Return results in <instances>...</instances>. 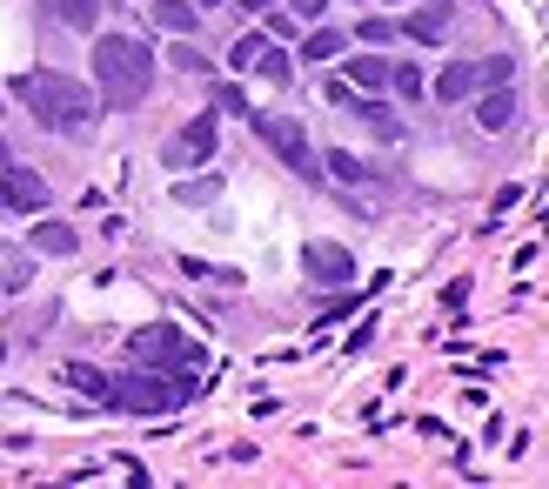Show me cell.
<instances>
[{
    "instance_id": "1",
    "label": "cell",
    "mask_w": 549,
    "mask_h": 489,
    "mask_svg": "<svg viewBox=\"0 0 549 489\" xmlns=\"http://www.w3.org/2000/svg\"><path fill=\"white\" fill-rule=\"evenodd\" d=\"M14 94H21L27 108H34V121H41V128H54V134H88L94 114H101V94H88V81L54 74V67L21 74V81H14Z\"/></svg>"
},
{
    "instance_id": "2",
    "label": "cell",
    "mask_w": 549,
    "mask_h": 489,
    "mask_svg": "<svg viewBox=\"0 0 549 489\" xmlns=\"http://www.w3.org/2000/svg\"><path fill=\"white\" fill-rule=\"evenodd\" d=\"M154 88V47L134 34H101L94 41V94L108 108H141Z\"/></svg>"
},
{
    "instance_id": "3",
    "label": "cell",
    "mask_w": 549,
    "mask_h": 489,
    "mask_svg": "<svg viewBox=\"0 0 549 489\" xmlns=\"http://www.w3.org/2000/svg\"><path fill=\"white\" fill-rule=\"evenodd\" d=\"M101 396L121 409V416H168V409H181V402L195 396V382L181 376V382H161V376H108V389Z\"/></svg>"
},
{
    "instance_id": "4",
    "label": "cell",
    "mask_w": 549,
    "mask_h": 489,
    "mask_svg": "<svg viewBox=\"0 0 549 489\" xmlns=\"http://www.w3.org/2000/svg\"><path fill=\"white\" fill-rule=\"evenodd\" d=\"M128 356L141 362V369H201V342L181 335L175 322H148V329L128 335Z\"/></svg>"
},
{
    "instance_id": "5",
    "label": "cell",
    "mask_w": 549,
    "mask_h": 489,
    "mask_svg": "<svg viewBox=\"0 0 549 489\" xmlns=\"http://www.w3.org/2000/svg\"><path fill=\"white\" fill-rule=\"evenodd\" d=\"M255 134H262V141H268V148H275V155H282L302 181H322V155L308 148V128H302V121H288V114H255Z\"/></svg>"
},
{
    "instance_id": "6",
    "label": "cell",
    "mask_w": 549,
    "mask_h": 489,
    "mask_svg": "<svg viewBox=\"0 0 549 489\" xmlns=\"http://www.w3.org/2000/svg\"><path fill=\"white\" fill-rule=\"evenodd\" d=\"M302 275L322 289H342V282H355V255L342 242H302Z\"/></svg>"
},
{
    "instance_id": "7",
    "label": "cell",
    "mask_w": 549,
    "mask_h": 489,
    "mask_svg": "<svg viewBox=\"0 0 549 489\" xmlns=\"http://www.w3.org/2000/svg\"><path fill=\"white\" fill-rule=\"evenodd\" d=\"M449 21H456V7H449V0H416V14L396 21V34H409V41H422V47H442V41H449Z\"/></svg>"
},
{
    "instance_id": "8",
    "label": "cell",
    "mask_w": 549,
    "mask_h": 489,
    "mask_svg": "<svg viewBox=\"0 0 549 489\" xmlns=\"http://www.w3.org/2000/svg\"><path fill=\"white\" fill-rule=\"evenodd\" d=\"M215 114H201V121H188V128L175 134V141H168V161H175V168H188V161H208L215 155Z\"/></svg>"
},
{
    "instance_id": "9",
    "label": "cell",
    "mask_w": 549,
    "mask_h": 489,
    "mask_svg": "<svg viewBox=\"0 0 549 489\" xmlns=\"http://www.w3.org/2000/svg\"><path fill=\"white\" fill-rule=\"evenodd\" d=\"M0 181H7V208H21V215H41L47 201H54V188H47L34 168H7Z\"/></svg>"
},
{
    "instance_id": "10",
    "label": "cell",
    "mask_w": 549,
    "mask_h": 489,
    "mask_svg": "<svg viewBox=\"0 0 549 489\" xmlns=\"http://www.w3.org/2000/svg\"><path fill=\"white\" fill-rule=\"evenodd\" d=\"M429 94H436V101H469V94H483V61H456V67H442L436 81H429Z\"/></svg>"
},
{
    "instance_id": "11",
    "label": "cell",
    "mask_w": 549,
    "mask_h": 489,
    "mask_svg": "<svg viewBox=\"0 0 549 489\" xmlns=\"http://www.w3.org/2000/svg\"><path fill=\"white\" fill-rule=\"evenodd\" d=\"M476 121H483V128H509V121H516V88H483Z\"/></svg>"
},
{
    "instance_id": "12",
    "label": "cell",
    "mask_w": 549,
    "mask_h": 489,
    "mask_svg": "<svg viewBox=\"0 0 549 489\" xmlns=\"http://www.w3.org/2000/svg\"><path fill=\"white\" fill-rule=\"evenodd\" d=\"M349 74H355V88H362V94H382V88H389V61H382V54H355Z\"/></svg>"
},
{
    "instance_id": "13",
    "label": "cell",
    "mask_w": 549,
    "mask_h": 489,
    "mask_svg": "<svg viewBox=\"0 0 549 489\" xmlns=\"http://www.w3.org/2000/svg\"><path fill=\"white\" fill-rule=\"evenodd\" d=\"M34 248H41V255H74L81 235H74L67 222H41V228H34Z\"/></svg>"
},
{
    "instance_id": "14",
    "label": "cell",
    "mask_w": 549,
    "mask_h": 489,
    "mask_svg": "<svg viewBox=\"0 0 549 489\" xmlns=\"http://www.w3.org/2000/svg\"><path fill=\"white\" fill-rule=\"evenodd\" d=\"M154 21L168 27V34H195V27H201V7H188V0H161V7H154Z\"/></svg>"
},
{
    "instance_id": "15",
    "label": "cell",
    "mask_w": 549,
    "mask_h": 489,
    "mask_svg": "<svg viewBox=\"0 0 549 489\" xmlns=\"http://www.w3.org/2000/svg\"><path fill=\"white\" fill-rule=\"evenodd\" d=\"M47 14L67 21V27H94L101 21V0H47Z\"/></svg>"
},
{
    "instance_id": "16",
    "label": "cell",
    "mask_w": 549,
    "mask_h": 489,
    "mask_svg": "<svg viewBox=\"0 0 549 489\" xmlns=\"http://www.w3.org/2000/svg\"><path fill=\"white\" fill-rule=\"evenodd\" d=\"M335 54H342V27H315L302 41V61H335Z\"/></svg>"
},
{
    "instance_id": "17",
    "label": "cell",
    "mask_w": 549,
    "mask_h": 489,
    "mask_svg": "<svg viewBox=\"0 0 549 489\" xmlns=\"http://www.w3.org/2000/svg\"><path fill=\"white\" fill-rule=\"evenodd\" d=\"M389 88H396L402 101H422V94H429V81H422L416 61H402V67H389Z\"/></svg>"
},
{
    "instance_id": "18",
    "label": "cell",
    "mask_w": 549,
    "mask_h": 489,
    "mask_svg": "<svg viewBox=\"0 0 549 489\" xmlns=\"http://www.w3.org/2000/svg\"><path fill=\"white\" fill-rule=\"evenodd\" d=\"M0 289H27V255L21 248H0Z\"/></svg>"
},
{
    "instance_id": "19",
    "label": "cell",
    "mask_w": 549,
    "mask_h": 489,
    "mask_svg": "<svg viewBox=\"0 0 549 489\" xmlns=\"http://www.w3.org/2000/svg\"><path fill=\"white\" fill-rule=\"evenodd\" d=\"M221 195V181L215 175H195V181H175V201H188V208H195V201H215Z\"/></svg>"
},
{
    "instance_id": "20",
    "label": "cell",
    "mask_w": 549,
    "mask_h": 489,
    "mask_svg": "<svg viewBox=\"0 0 549 489\" xmlns=\"http://www.w3.org/2000/svg\"><path fill=\"white\" fill-rule=\"evenodd\" d=\"M262 47H268V34H242V41L228 47V61H235V67H242V74H248V67L262 61Z\"/></svg>"
},
{
    "instance_id": "21",
    "label": "cell",
    "mask_w": 549,
    "mask_h": 489,
    "mask_svg": "<svg viewBox=\"0 0 549 489\" xmlns=\"http://www.w3.org/2000/svg\"><path fill=\"white\" fill-rule=\"evenodd\" d=\"M255 74H262V81H295V74H288V54H282V47H262Z\"/></svg>"
},
{
    "instance_id": "22",
    "label": "cell",
    "mask_w": 549,
    "mask_h": 489,
    "mask_svg": "<svg viewBox=\"0 0 549 489\" xmlns=\"http://www.w3.org/2000/svg\"><path fill=\"white\" fill-rule=\"evenodd\" d=\"M67 382H74V389H88V396H101V389H108V376H101V369H88V362H67Z\"/></svg>"
},
{
    "instance_id": "23",
    "label": "cell",
    "mask_w": 549,
    "mask_h": 489,
    "mask_svg": "<svg viewBox=\"0 0 549 489\" xmlns=\"http://www.w3.org/2000/svg\"><path fill=\"white\" fill-rule=\"evenodd\" d=\"M322 175H342V181H362V175H369V168H362V161H355V155H329V161H322Z\"/></svg>"
},
{
    "instance_id": "24",
    "label": "cell",
    "mask_w": 549,
    "mask_h": 489,
    "mask_svg": "<svg viewBox=\"0 0 549 489\" xmlns=\"http://www.w3.org/2000/svg\"><path fill=\"white\" fill-rule=\"evenodd\" d=\"M175 67H181V74H195V81H201V74H215V67H208V61H201V54H195V47H175Z\"/></svg>"
},
{
    "instance_id": "25",
    "label": "cell",
    "mask_w": 549,
    "mask_h": 489,
    "mask_svg": "<svg viewBox=\"0 0 549 489\" xmlns=\"http://www.w3.org/2000/svg\"><path fill=\"white\" fill-rule=\"evenodd\" d=\"M355 34H362V41H375V47H382V41H389V34H396V21H355Z\"/></svg>"
},
{
    "instance_id": "26",
    "label": "cell",
    "mask_w": 549,
    "mask_h": 489,
    "mask_svg": "<svg viewBox=\"0 0 549 489\" xmlns=\"http://www.w3.org/2000/svg\"><path fill=\"white\" fill-rule=\"evenodd\" d=\"M268 34H282V41H288V34H302V21H295V14H275V7H268Z\"/></svg>"
},
{
    "instance_id": "27",
    "label": "cell",
    "mask_w": 549,
    "mask_h": 489,
    "mask_svg": "<svg viewBox=\"0 0 549 489\" xmlns=\"http://www.w3.org/2000/svg\"><path fill=\"white\" fill-rule=\"evenodd\" d=\"M322 7H329V0H302V7H295V21H315Z\"/></svg>"
},
{
    "instance_id": "28",
    "label": "cell",
    "mask_w": 549,
    "mask_h": 489,
    "mask_svg": "<svg viewBox=\"0 0 549 489\" xmlns=\"http://www.w3.org/2000/svg\"><path fill=\"white\" fill-rule=\"evenodd\" d=\"M268 7H275V0H242V14H268Z\"/></svg>"
},
{
    "instance_id": "29",
    "label": "cell",
    "mask_w": 549,
    "mask_h": 489,
    "mask_svg": "<svg viewBox=\"0 0 549 489\" xmlns=\"http://www.w3.org/2000/svg\"><path fill=\"white\" fill-rule=\"evenodd\" d=\"M0 215H7V181H0Z\"/></svg>"
},
{
    "instance_id": "30",
    "label": "cell",
    "mask_w": 549,
    "mask_h": 489,
    "mask_svg": "<svg viewBox=\"0 0 549 489\" xmlns=\"http://www.w3.org/2000/svg\"><path fill=\"white\" fill-rule=\"evenodd\" d=\"M195 7H201V14H208V7H221V0H195Z\"/></svg>"
},
{
    "instance_id": "31",
    "label": "cell",
    "mask_w": 549,
    "mask_h": 489,
    "mask_svg": "<svg viewBox=\"0 0 549 489\" xmlns=\"http://www.w3.org/2000/svg\"><path fill=\"white\" fill-rule=\"evenodd\" d=\"M0 161H7V141H0Z\"/></svg>"
}]
</instances>
